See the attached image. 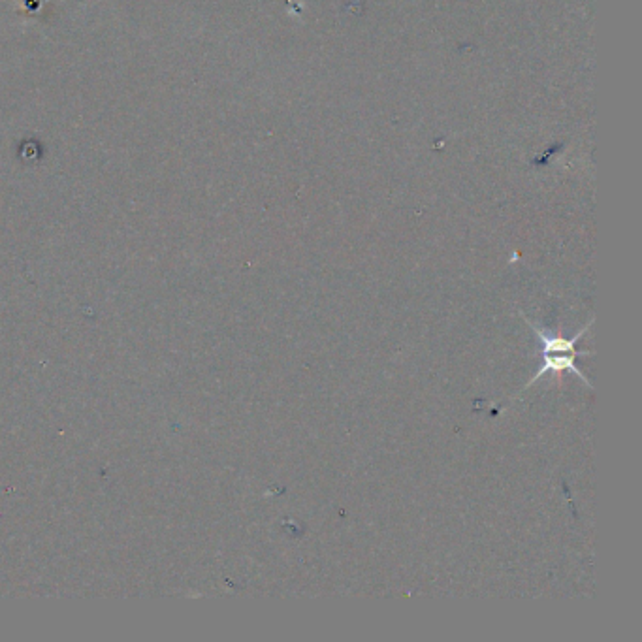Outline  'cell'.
Instances as JSON below:
<instances>
[{"instance_id": "obj_1", "label": "cell", "mask_w": 642, "mask_h": 642, "mask_svg": "<svg viewBox=\"0 0 642 642\" xmlns=\"http://www.w3.org/2000/svg\"><path fill=\"white\" fill-rule=\"evenodd\" d=\"M592 322H594V319L588 322L580 332H577V336H575V338L565 339L560 338V336L546 334L545 330L537 328L533 322L528 321L531 332L535 334V338H539V341L543 343V358H545V364H543V368H541V370L537 371V373L533 375V379H531L530 383L524 386V390L533 386L535 381H539L541 377H545L546 373H550V371H554V373L571 371V373H575L577 377H580V379L586 383V386H592L590 385V381L584 377V373H582V371H578L577 366H575V356H578L577 351H575V347H577L578 339L582 338V336L590 330Z\"/></svg>"}]
</instances>
